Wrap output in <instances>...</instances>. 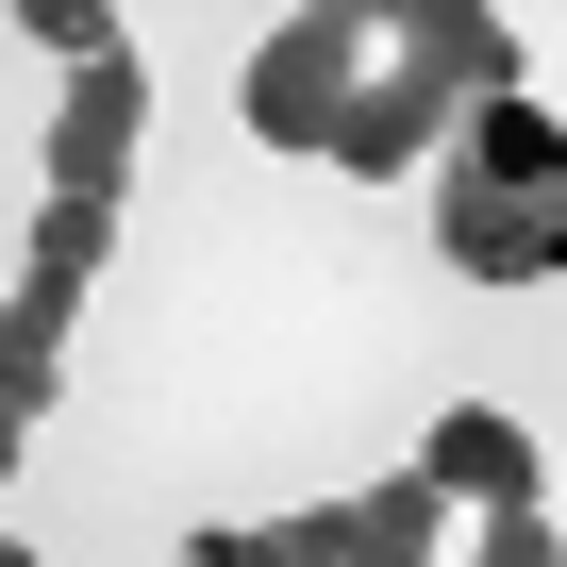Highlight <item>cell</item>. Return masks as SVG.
I'll return each instance as SVG.
<instances>
[{
  "label": "cell",
  "mask_w": 567,
  "mask_h": 567,
  "mask_svg": "<svg viewBox=\"0 0 567 567\" xmlns=\"http://www.w3.org/2000/svg\"><path fill=\"white\" fill-rule=\"evenodd\" d=\"M368 68H384V18H334V0H301V18H267L250 34V134L267 151H334V117L368 101Z\"/></svg>",
  "instance_id": "6da1fadb"
},
{
  "label": "cell",
  "mask_w": 567,
  "mask_h": 567,
  "mask_svg": "<svg viewBox=\"0 0 567 567\" xmlns=\"http://www.w3.org/2000/svg\"><path fill=\"white\" fill-rule=\"evenodd\" d=\"M51 434V401H0V484H18V451Z\"/></svg>",
  "instance_id": "5bb4252c"
},
{
  "label": "cell",
  "mask_w": 567,
  "mask_h": 567,
  "mask_svg": "<svg viewBox=\"0 0 567 567\" xmlns=\"http://www.w3.org/2000/svg\"><path fill=\"white\" fill-rule=\"evenodd\" d=\"M451 567H567V534H550V501H501V517H484Z\"/></svg>",
  "instance_id": "8fae6325"
},
{
  "label": "cell",
  "mask_w": 567,
  "mask_h": 567,
  "mask_svg": "<svg viewBox=\"0 0 567 567\" xmlns=\"http://www.w3.org/2000/svg\"><path fill=\"white\" fill-rule=\"evenodd\" d=\"M134 151H151V68L134 51H101V68H68V101H51V200H117L134 184Z\"/></svg>",
  "instance_id": "7a4b0ae2"
},
{
  "label": "cell",
  "mask_w": 567,
  "mask_h": 567,
  "mask_svg": "<svg viewBox=\"0 0 567 567\" xmlns=\"http://www.w3.org/2000/svg\"><path fill=\"white\" fill-rule=\"evenodd\" d=\"M0 401H51V351H34L18 318H0Z\"/></svg>",
  "instance_id": "4fadbf2b"
},
{
  "label": "cell",
  "mask_w": 567,
  "mask_h": 567,
  "mask_svg": "<svg viewBox=\"0 0 567 567\" xmlns=\"http://www.w3.org/2000/svg\"><path fill=\"white\" fill-rule=\"evenodd\" d=\"M167 567H250V534H184V550H167Z\"/></svg>",
  "instance_id": "9a60e30c"
},
{
  "label": "cell",
  "mask_w": 567,
  "mask_h": 567,
  "mask_svg": "<svg viewBox=\"0 0 567 567\" xmlns=\"http://www.w3.org/2000/svg\"><path fill=\"white\" fill-rule=\"evenodd\" d=\"M434 151H451V101H434V84H401V68H368V101L334 117V167H351V184H417Z\"/></svg>",
  "instance_id": "52a82bcc"
},
{
  "label": "cell",
  "mask_w": 567,
  "mask_h": 567,
  "mask_svg": "<svg viewBox=\"0 0 567 567\" xmlns=\"http://www.w3.org/2000/svg\"><path fill=\"white\" fill-rule=\"evenodd\" d=\"M434 250L467 284H550L567 267V200H501V184H451L434 167Z\"/></svg>",
  "instance_id": "277c9868"
},
{
  "label": "cell",
  "mask_w": 567,
  "mask_h": 567,
  "mask_svg": "<svg viewBox=\"0 0 567 567\" xmlns=\"http://www.w3.org/2000/svg\"><path fill=\"white\" fill-rule=\"evenodd\" d=\"M451 184H501V200H567V117L517 84L484 117H451Z\"/></svg>",
  "instance_id": "8992f818"
},
{
  "label": "cell",
  "mask_w": 567,
  "mask_h": 567,
  "mask_svg": "<svg viewBox=\"0 0 567 567\" xmlns=\"http://www.w3.org/2000/svg\"><path fill=\"white\" fill-rule=\"evenodd\" d=\"M351 567H451V501L401 467V484H368L351 501Z\"/></svg>",
  "instance_id": "ba28073f"
},
{
  "label": "cell",
  "mask_w": 567,
  "mask_h": 567,
  "mask_svg": "<svg viewBox=\"0 0 567 567\" xmlns=\"http://www.w3.org/2000/svg\"><path fill=\"white\" fill-rule=\"evenodd\" d=\"M250 567H351V501H318V517H267V534H250Z\"/></svg>",
  "instance_id": "7c38bea8"
},
{
  "label": "cell",
  "mask_w": 567,
  "mask_h": 567,
  "mask_svg": "<svg viewBox=\"0 0 567 567\" xmlns=\"http://www.w3.org/2000/svg\"><path fill=\"white\" fill-rule=\"evenodd\" d=\"M101 250H117V200H34V267L51 284H101Z\"/></svg>",
  "instance_id": "9c48e42d"
},
{
  "label": "cell",
  "mask_w": 567,
  "mask_h": 567,
  "mask_svg": "<svg viewBox=\"0 0 567 567\" xmlns=\"http://www.w3.org/2000/svg\"><path fill=\"white\" fill-rule=\"evenodd\" d=\"M417 484H434V501H484V517H501V501H550V467H534V434H517L501 401H451V417L417 434Z\"/></svg>",
  "instance_id": "5b68a950"
},
{
  "label": "cell",
  "mask_w": 567,
  "mask_h": 567,
  "mask_svg": "<svg viewBox=\"0 0 567 567\" xmlns=\"http://www.w3.org/2000/svg\"><path fill=\"white\" fill-rule=\"evenodd\" d=\"M0 567H34V550H18V534H0Z\"/></svg>",
  "instance_id": "2e32d148"
},
{
  "label": "cell",
  "mask_w": 567,
  "mask_h": 567,
  "mask_svg": "<svg viewBox=\"0 0 567 567\" xmlns=\"http://www.w3.org/2000/svg\"><path fill=\"white\" fill-rule=\"evenodd\" d=\"M18 34H34V51H68V68H101L134 18H117V0H18Z\"/></svg>",
  "instance_id": "30bf717a"
},
{
  "label": "cell",
  "mask_w": 567,
  "mask_h": 567,
  "mask_svg": "<svg viewBox=\"0 0 567 567\" xmlns=\"http://www.w3.org/2000/svg\"><path fill=\"white\" fill-rule=\"evenodd\" d=\"M401 51V84H434L451 117H484V101H517V18H501V0H417V18H384Z\"/></svg>",
  "instance_id": "3957f363"
}]
</instances>
